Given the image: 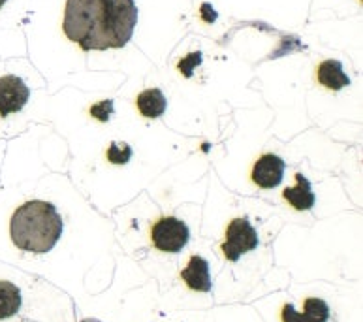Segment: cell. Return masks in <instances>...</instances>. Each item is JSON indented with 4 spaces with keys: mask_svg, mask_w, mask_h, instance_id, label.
Here are the masks:
<instances>
[{
    "mask_svg": "<svg viewBox=\"0 0 363 322\" xmlns=\"http://www.w3.org/2000/svg\"><path fill=\"white\" fill-rule=\"evenodd\" d=\"M21 309V290L10 281H0V321L13 317Z\"/></svg>",
    "mask_w": 363,
    "mask_h": 322,
    "instance_id": "12",
    "label": "cell"
},
{
    "mask_svg": "<svg viewBox=\"0 0 363 322\" xmlns=\"http://www.w3.org/2000/svg\"><path fill=\"white\" fill-rule=\"evenodd\" d=\"M181 277L190 290L196 292H209L211 290V273H209V262L203 257H190L186 268L181 272Z\"/></svg>",
    "mask_w": 363,
    "mask_h": 322,
    "instance_id": "8",
    "label": "cell"
},
{
    "mask_svg": "<svg viewBox=\"0 0 363 322\" xmlns=\"http://www.w3.org/2000/svg\"><path fill=\"white\" fill-rule=\"evenodd\" d=\"M316 76H318L320 85H324L325 89H331V91H341V89L350 85V77L347 76L341 62L335 59H328L324 62H320Z\"/></svg>",
    "mask_w": 363,
    "mask_h": 322,
    "instance_id": "10",
    "label": "cell"
},
{
    "mask_svg": "<svg viewBox=\"0 0 363 322\" xmlns=\"http://www.w3.org/2000/svg\"><path fill=\"white\" fill-rule=\"evenodd\" d=\"M106 157L111 164H126L132 159V148L125 142H113L109 145Z\"/></svg>",
    "mask_w": 363,
    "mask_h": 322,
    "instance_id": "13",
    "label": "cell"
},
{
    "mask_svg": "<svg viewBox=\"0 0 363 322\" xmlns=\"http://www.w3.org/2000/svg\"><path fill=\"white\" fill-rule=\"evenodd\" d=\"M28 99H30V91L21 77H0V117H8V115L21 111Z\"/></svg>",
    "mask_w": 363,
    "mask_h": 322,
    "instance_id": "5",
    "label": "cell"
},
{
    "mask_svg": "<svg viewBox=\"0 0 363 322\" xmlns=\"http://www.w3.org/2000/svg\"><path fill=\"white\" fill-rule=\"evenodd\" d=\"M138 25L134 0H68L62 30L83 51L119 50Z\"/></svg>",
    "mask_w": 363,
    "mask_h": 322,
    "instance_id": "1",
    "label": "cell"
},
{
    "mask_svg": "<svg viewBox=\"0 0 363 322\" xmlns=\"http://www.w3.org/2000/svg\"><path fill=\"white\" fill-rule=\"evenodd\" d=\"M296 187H288L282 192V196L286 200L294 209H298V211H307L315 206V192L311 189V181L305 177L303 174H296Z\"/></svg>",
    "mask_w": 363,
    "mask_h": 322,
    "instance_id": "9",
    "label": "cell"
},
{
    "mask_svg": "<svg viewBox=\"0 0 363 322\" xmlns=\"http://www.w3.org/2000/svg\"><path fill=\"white\" fill-rule=\"evenodd\" d=\"M201 65V51H196V53L186 55L183 60L179 62V72L183 74L184 77L192 76V72H194L196 66Z\"/></svg>",
    "mask_w": 363,
    "mask_h": 322,
    "instance_id": "15",
    "label": "cell"
},
{
    "mask_svg": "<svg viewBox=\"0 0 363 322\" xmlns=\"http://www.w3.org/2000/svg\"><path fill=\"white\" fill-rule=\"evenodd\" d=\"M6 2H8V0H0V8H2V6H4Z\"/></svg>",
    "mask_w": 363,
    "mask_h": 322,
    "instance_id": "16",
    "label": "cell"
},
{
    "mask_svg": "<svg viewBox=\"0 0 363 322\" xmlns=\"http://www.w3.org/2000/svg\"><path fill=\"white\" fill-rule=\"evenodd\" d=\"M330 307L320 298H307L303 311H296L292 304L282 307V322H328Z\"/></svg>",
    "mask_w": 363,
    "mask_h": 322,
    "instance_id": "7",
    "label": "cell"
},
{
    "mask_svg": "<svg viewBox=\"0 0 363 322\" xmlns=\"http://www.w3.org/2000/svg\"><path fill=\"white\" fill-rule=\"evenodd\" d=\"M111 113H113V100H102V102H98V104H94L91 108L92 117L98 121H102V123L109 121Z\"/></svg>",
    "mask_w": 363,
    "mask_h": 322,
    "instance_id": "14",
    "label": "cell"
},
{
    "mask_svg": "<svg viewBox=\"0 0 363 322\" xmlns=\"http://www.w3.org/2000/svg\"><path fill=\"white\" fill-rule=\"evenodd\" d=\"M136 106L143 117L158 119V117H162L166 108H168V100L160 89H145L143 93L138 94Z\"/></svg>",
    "mask_w": 363,
    "mask_h": 322,
    "instance_id": "11",
    "label": "cell"
},
{
    "mask_svg": "<svg viewBox=\"0 0 363 322\" xmlns=\"http://www.w3.org/2000/svg\"><path fill=\"white\" fill-rule=\"evenodd\" d=\"M152 245L162 252H179L190 240L189 226L177 217H162L152 224Z\"/></svg>",
    "mask_w": 363,
    "mask_h": 322,
    "instance_id": "4",
    "label": "cell"
},
{
    "mask_svg": "<svg viewBox=\"0 0 363 322\" xmlns=\"http://www.w3.org/2000/svg\"><path fill=\"white\" fill-rule=\"evenodd\" d=\"M224 238L226 240L220 245V251L230 262H238L245 252L255 251L258 247V232L249 223V218H233L228 224Z\"/></svg>",
    "mask_w": 363,
    "mask_h": 322,
    "instance_id": "3",
    "label": "cell"
},
{
    "mask_svg": "<svg viewBox=\"0 0 363 322\" xmlns=\"http://www.w3.org/2000/svg\"><path fill=\"white\" fill-rule=\"evenodd\" d=\"M62 218L53 204L30 200L16 209L10 221V238L17 249L44 255L57 245L62 235Z\"/></svg>",
    "mask_w": 363,
    "mask_h": 322,
    "instance_id": "2",
    "label": "cell"
},
{
    "mask_svg": "<svg viewBox=\"0 0 363 322\" xmlns=\"http://www.w3.org/2000/svg\"><path fill=\"white\" fill-rule=\"evenodd\" d=\"M284 170H286V164L281 157H277L273 153L262 155L260 159L255 162V168H252V181L260 189H275L282 183V177H284Z\"/></svg>",
    "mask_w": 363,
    "mask_h": 322,
    "instance_id": "6",
    "label": "cell"
}]
</instances>
